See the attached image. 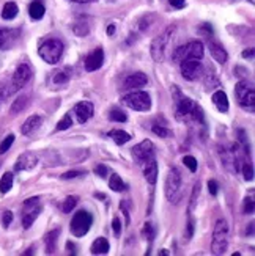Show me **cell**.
I'll return each mask as SVG.
<instances>
[{"label":"cell","instance_id":"26","mask_svg":"<svg viewBox=\"0 0 255 256\" xmlns=\"http://www.w3.org/2000/svg\"><path fill=\"white\" fill-rule=\"evenodd\" d=\"M44 5L41 2H38V0H35L30 6H29V15L32 19H35V21H39V19H43L44 16Z\"/></svg>","mask_w":255,"mask_h":256},{"label":"cell","instance_id":"11","mask_svg":"<svg viewBox=\"0 0 255 256\" xmlns=\"http://www.w3.org/2000/svg\"><path fill=\"white\" fill-rule=\"evenodd\" d=\"M154 154H156V150H154V145L151 140H144L132 148V157L139 165H144L148 160L154 159Z\"/></svg>","mask_w":255,"mask_h":256},{"label":"cell","instance_id":"34","mask_svg":"<svg viewBox=\"0 0 255 256\" xmlns=\"http://www.w3.org/2000/svg\"><path fill=\"white\" fill-rule=\"evenodd\" d=\"M71 126H73V118H71L70 113H66V115L58 121L57 131H66V129H70Z\"/></svg>","mask_w":255,"mask_h":256},{"label":"cell","instance_id":"33","mask_svg":"<svg viewBox=\"0 0 255 256\" xmlns=\"http://www.w3.org/2000/svg\"><path fill=\"white\" fill-rule=\"evenodd\" d=\"M76 205H77V197H68V198L63 201L62 209H63L65 214H70L76 207Z\"/></svg>","mask_w":255,"mask_h":256},{"label":"cell","instance_id":"47","mask_svg":"<svg viewBox=\"0 0 255 256\" xmlns=\"http://www.w3.org/2000/svg\"><path fill=\"white\" fill-rule=\"evenodd\" d=\"M13 222V212L11 211H5L3 212V217H2V223H3V226L6 228L10 223Z\"/></svg>","mask_w":255,"mask_h":256},{"label":"cell","instance_id":"58","mask_svg":"<svg viewBox=\"0 0 255 256\" xmlns=\"http://www.w3.org/2000/svg\"><path fill=\"white\" fill-rule=\"evenodd\" d=\"M110 2H115V0H110Z\"/></svg>","mask_w":255,"mask_h":256},{"label":"cell","instance_id":"27","mask_svg":"<svg viewBox=\"0 0 255 256\" xmlns=\"http://www.w3.org/2000/svg\"><path fill=\"white\" fill-rule=\"evenodd\" d=\"M18 5L15 2H8L3 5V10H2V17L6 19V21H11L18 16Z\"/></svg>","mask_w":255,"mask_h":256},{"label":"cell","instance_id":"28","mask_svg":"<svg viewBox=\"0 0 255 256\" xmlns=\"http://www.w3.org/2000/svg\"><path fill=\"white\" fill-rule=\"evenodd\" d=\"M11 187H13V173L6 171L2 176V179H0V192L8 193L11 190Z\"/></svg>","mask_w":255,"mask_h":256},{"label":"cell","instance_id":"51","mask_svg":"<svg viewBox=\"0 0 255 256\" xmlns=\"http://www.w3.org/2000/svg\"><path fill=\"white\" fill-rule=\"evenodd\" d=\"M66 250H68V253H71V255H76V245L68 240L66 242Z\"/></svg>","mask_w":255,"mask_h":256},{"label":"cell","instance_id":"57","mask_svg":"<svg viewBox=\"0 0 255 256\" xmlns=\"http://www.w3.org/2000/svg\"><path fill=\"white\" fill-rule=\"evenodd\" d=\"M249 2H251V3H254V2H255V0H249Z\"/></svg>","mask_w":255,"mask_h":256},{"label":"cell","instance_id":"1","mask_svg":"<svg viewBox=\"0 0 255 256\" xmlns=\"http://www.w3.org/2000/svg\"><path fill=\"white\" fill-rule=\"evenodd\" d=\"M177 119L180 121H197L203 123V112L191 98L181 96L177 99Z\"/></svg>","mask_w":255,"mask_h":256},{"label":"cell","instance_id":"29","mask_svg":"<svg viewBox=\"0 0 255 256\" xmlns=\"http://www.w3.org/2000/svg\"><path fill=\"white\" fill-rule=\"evenodd\" d=\"M27 104H29V96L18 98L15 102H13V105H11V113H13V115H16V113L22 112L25 107H27Z\"/></svg>","mask_w":255,"mask_h":256},{"label":"cell","instance_id":"55","mask_svg":"<svg viewBox=\"0 0 255 256\" xmlns=\"http://www.w3.org/2000/svg\"><path fill=\"white\" fill-rule=\"evenodd\" d=\"M159 255H161V256H169V255H170V252H167V250H161V252H159Z\"/></svg>","mask_w":255,"mask_h":256},{"label":"cell","instance_id":"48","mask_svg":"<svg viewBox=\"0 0 255 256\" xmlns=\"http://www.w3.org/2000/svg\"><path fill=\"white\" fill-rule=\"evenodd\" d=\"M208 190H210V193L213 195V197H216L218 195V183L216 181H210V183H208Z\"/></svg>","mask_w":255,"mask_h":256},{"label":"cell","instance_id":"56","mask_svg":"<svg viewBox=\"0 0 255 256\" xmlns=\"http://www.w3.org/2000/svg\"><path fill=\"white\" fill-rule=\"evenodd\" d=\"M247 233H249V236H252V233H254V223L249 225V231H247Z\"/></svg>","mask_w":255,"mask_h":256},{"label":"cell","instance_id":"45","mask_svg":"<svg viewBox=\"0 0 255 256\" xmlns=\"http://www.w3.org/2000/svg\"><path fill=\"white\" fill-rule=\"evenodd\" d=\"M95 174H98L99 178H106L107 174H109V170H107V167L106 165H96L95 167Z\"/></svg>","mask_w":255,"mask_h":256},{"label":"cell","instance_id":"53","mask_svg":"<svg viewBox=\"0 0 255 256\" xmlns=\"http://www.w3.org/2000/svg\"><path fill=\"white\" fill-rule=\"evenodd\" d=\"M243 57H244V58H252V57H254V49L244 51V52H243Z\"/></svg>","mask_w":255,"mask_h":256},{"label":"cell","instance_id":"7","mask_svg":"<svg viewBox=\"0 0 255 256\" xmlns=\"http://www.w3.org/2000/svg\"><path fill=\"white\" fill-rule=\"evenodd\" d=\"M91 223H93V217L89 211H84V209L77 211L70 225L71 234L74 236V238H84V236L89 233Z\"/></svg>","mask_w":255,"mask_h":256},{"label":"cell","instance_id":"39","mask_svg":"<svg viewBox=\"0 0 255 256\" xmlns=\"http://www.w3.org/2000/svg\"><path fill=\"white\" fill-rule=\"evenodd\" d=\"M183 164H184L187 168H189V171H192V173L197 171V160H196V157L186 156V157L183 159Z\"/></svg>","mask_w":255,"mask_h":256},{"label":"cell","instance_id":"19","mask_svg":"<svg viewBox=\"0 0 255 256\" xmlns=\"http://www.w3.org/2000/svg\"><path fill=\"white\" fill-rule=\"evenodd\" d=\"M43 124V118L39 115H32L25 119V123L22 124L21 127V132L24 134V136H32L33 132L39 129V126Z\"/></svg>","mask_w":255,"mask_h":256},{"label":"cell","instance_id":"13","mask_svg":"<svg viewBox=\"0 0 255 256\" xmlns=\"http://www.w3.org/2000/svg\"><path fill=\"white\" fill-rule=\"evenodd\" d=\"M180 68H181V74H183V77L186 80H196L200 77V74L203 72V66L200 63V60L196 58H187L183 60V62L180 63Z\"/></svg>","mask_w":255,"mask_h":256},{"label":"cell","instance_id":"9","mask_svg":"<svg viewBox=\"0 0 255 256\" xmlns=\"http://www.w3.org/2000/svg\"><path fill=\"white\" fill-rule=\"evenodd\" d=\"M123 104L136 112H148L151 109L150 94L145 91H134L123 98Z\"/></svg>","mask_w":255,"mask_h":256},{"label":"cell","instance_id":"20","mask_svg":"<svg viewBox=\"0 0 255 256\" xmlns=\"http://www.w3.org/2000/svg\"><path fill=\"white\" fill-rule=\"evenodd\" d=\"M144 176L146 179V183L154 186L156 184V181H158V164H156V160L151 159L148 160L146 164H144Z\"/></svg>","mask_w":255,"mask_h":256},{"label":"cell","instance_id":"44","mask_svg":"<svg viewBox=\"0 0 255 256\" xmlns=\"http://www.w3.org/2000/svg\"><path fill=\"white\" fill-rule=\"evenodd\" d=\"M85 174V171H77V170H73V171H66L65 174H62V179H74Z\"/></svg>","mask_w":255,"mask_h":256},{"label":"cell","instance_id":"42","mask_svg":"<svg viewBox=\"0 0 255 256\" xmlns=\"http://www.w3.org/2000/svg\"><path fill=\"white\" fill-rule=\"evenodd\" d=\"M120 209H122V212L125 214V219H126V225H129V201H122L120 203Z\"/></svg>","mask_w":255,"mask_h":256},{"label":"cell","instance_id":"37","mask_svg":"<svg viewBox=\"0 0 255 256\" xmlns=\"http://www.w3.org/2000/svg\"><path fill=\"white\" fill-rule=\"evenodd\" d=\"M13 141H15V136H13V134H10L8 137H6L2 143H0V154H5L6 151L10 150L11 148V145H13Z\"/></svg>","mask_w":255,"mask_h":256},{"label":"cell","instance_id":"31","mask_svg":"<svg viewBox=\"0 0 255 256\" xmlns=\"http://www.w3.org/2000/svg\"><path fill=\"white\" fill-rule=\"evenodd\" d=\"M142 236H144V239H148L150 242L154 239V236H156V228H154V225L151 223V222H146V223L144 225Z\"/></svg>","mask_w":255,"mask_h":256},{"label":"cell","instance_id":"2","mask_svg":"<svg viewBox=\"0 0 255 256\" xmlns=\"http://www.w3.org/2000/svg\"><path fill=\"white\" fill-rule=\"evenodd\" d=\"M164 192L167 200L173 205H177L183 197V183H181V174L178 168H170L169 173H167Z\"/></svg>","mask_w":255,"mask_h":256},{"label":"cell","instance_id":"50","mask_svg":"<svg viewBox=\"0 0 255 256\" xmlns=\"http://www.w3.org/2000/svg\"><path fill=\"white\" fill-rule=\"evenodd\" d=\"M192 234H194V219H189V222H187V234H186V238L191 239Z\"/></svg>","mask_w":255,"mask_h":256},{"label":"cell","instance_id":"52","mask_svg":"<svg viewBox=\"0 0 255 256\" xmlns=\"http://www.w3.org/2000/svg\"><path fill=\"white\" fill-rule=\"evenodd\" d=\"M113 33H115V24H110L109 27H107V35L113 36Z\"/></svg>","mask_w":255,"mask_h":256},{"label":"cell","instance_id":"16","mask_svg":"<svg viewBox=\"0 0 255 256\" xmlns=\"http://www.w3.org/2000/svg\"><path fill=\"white\" fill-rule=\"evenodd\" d=\"M38 162L36 156L33 153H24L18 157L16 164H15V170L16 171H29L32 168H35Z\"/></svg>","mask_w":255,"mask_h":256},{"label":"cell","instance_id":"18","mask_svg":"<svg viewBox=\"0 0 255 256\" xmlns=\"http://www.w3.org/2000/svg\"><path fill=\"white\" fill-rule=\"evenodd\" d=\"M148 84V77L144 72H134L129 77H126L125 80V86L126 90H132V88H139V86H144Z\"/></svg>","mask_w":255,"mask_h":256},{"label":"cell","instance_id":"12","mask_svg":"<svg viewBox=\"0 0 255 256\" xmlns=\"http://www.w3.org/2000/svg\"><path fill=\"white\" fill-rule=\"evenodd\" d=\"M32 77V69H30V66L29 65H19L18 66V69L15 71V74H13V79H11V88L8 90V94L11 93H15L18 90H21L22 86L29 82Z\"/></svg>","mask_w":255,"mask_h":256},{"label":"cell","instance_id":"5","mask_svg":"<svg viewBox=\"0 0 255 256\" xmlns=\"http://www.w3.org/2000/svg\"><path fill=\"white\" fill-rule=\"evenodd\" d=\"M203 53H205V49H203L202 43H200V41H191V43L178 47V49L173 52L172 58H173V62H175V63H181L183 60H187V58L202 60Z\"/></svg>","mask_w":255,"mask_h":256},{"label":"cell","instance_id":"10","mask_svg":"<svg viewBox=\"0 0 255 256\" xmlns=\"http://www.w3.org/2000/svg\"><path fill=\"white\" fill-rule=\"evenodd\" d=\"M43 206L39 203V198L38 197H33L24 201L22 205V226L25 230H29V228L33 225V222L38 219L39 212H41Z\"/></svg>","mask_w":255,"mask_h":256},{"label":"cell","instance_id":"32","mask_svg":"<svg viewBox=\"0 0 255 256\" xmlns=\"http://www.w3.org/2000/svg\"><path fill=\"white\" fill-rule=\"evenodd\" d=\"M151 131L156 134L158 137H161V138H170V137H173V132L170 129H167V127H163V126H158V124H154L151 127Z\"/></svg>","mask_w":255,"mask_h":256},{"label":"cell","instance_id":"23","mask_svg":"<svg viewBox=\"0 0 255 256\" xmlns=\"http://www.w3.org/2000/svg\"><path fill=\"white\" fill-rule=\"evenodd\" d=\"M60 234V228H55V230L49 231L44 236V245H46V253L52 255L55 252V244H57V238Z\"/></svg>","mask_w":255,"mask_h":256},{"label":"cell","instance_id":"3","mask_svg":"<svg viewBox=\"0 0 255 256\" xmlns=\"http://www.w3.org/2000/svg\"><path fill=\"white\" fill-rule=\"evenodd\" d=\"M229 247V223L224 219H219L214 225L211 252L213 255H224Z\"/></svg>","mask_w":255,"mask_h":256},{"label":"cell","instance_id":"21","mask_svg":"<svg viewBox=\"0 0 255 256\" xmlns=\"http://www.w3.org/2000/svg\"><path fill=\"white\" fill-rule=\"evenodd\" d=\"M213 104L216 105V109L219 112H222V113H227L229 112V99H227V94L225 91L222 90H219L213 94Z\"/></svg>","mask_w":255,"mask_h":256},{"label":"cell","instance_id":"15","mask_svg":"<svg viewBox=\"0 0 255 256\" xmlns=\"http://www.w3.org/2000/svg\"><path fill=\"white\" fill-rule=\"evenodd\" d=\"M19 38V30H13V29H0V49L2 51H8L11 49L15 43Z\"/></svg>","mask_w":255,"mask_h":256},{"label":"cell","instance_id":"6","mask_svg":"<svg viewBox=\"0 0 255 256\" xmlns=\"http://www.w3.org/2000/svg\"><path fill=\"white\" fill-rule=\"evenodd\" d=\"M235 94H237L238 104L244 110H249V112L255 110V90L251 84H247L246 80H241L235 86Z\"/></svg>","mask_w":255,"mask_h":256},{"label":"cell","instance_id":"8","mask_svg":"<svg viewBox=\"0 0 255 256\" xmlns=\"http://www.w3.org/2000/svg\"><path fill=\"white\" fill-rule=\"evenodd\" d=\"M173 32H175V27H169V29H165L164 33H161L159 36H156L151 41L150 53H151V58L154 60V62H158V63L163 62L165 49H167V44H169L170 38L173 35Z\"/></svg>","mask_w":255,"mask_h":256},{"label":"cell","instance_id":"25","mask_svg":"<svg viewBox=\"0 0 255 256\" xmlns=\"http://www.w3.org/2000/svg\"><path fill=\"white\" fill-rule=\"evenodd\" d=\"M109 137H110L113 141H115L118 146H122V145L128 143V141L131 140L129 134L125 132V131H122V129H113V131H110V132H109Z\"/></svg>","mask_w":255,"mask_h":256},{"label":"cell","instance_id":"36","mask_svg":"<svg viewBox=\"0 0 255 256\" xmlns=\"http://www.w3.org/2000/svg\"><path fill=\"white\" fill-rule=\"evenodd\" d=\"M70 74L71 72L68 69L55 72V76H54V84H66L70 80Z\"/></svg>","mask_w":255,"mask_h":256},{"label":"cell","instance_id":"22","mask_svg":"<svg viewBox=\"0 0 255 256\" xmlns=\"http://www.w3.org/2000/svg\"><path fill=\"white\" fill-rule=\"evenodd\" d=\"M210 52H211L213 58L216 60L218 63H220V65H224L227 62V58H229V55H227V52H225L224 47L220 44H218V43H214V41L210 43Z\"/></svg>","mask_w":255,"mask_h":256},{"label":"cell","instance_id":"4","mask_svg":"<svg viewBox=\"0 0 255 256\" xmlns=\"http://www.w3.org/2000/svg\"><path fill=\"white\" fill-rule=\"evenodd\" d=\"M63 49H65L63 43L60 41V39H54L52 38V39H46V41L39 46L38 53H39V57H41L46 63L55 65V63H58V60L62 58Z\"/></svg>","mask_w":255,"mask_h":256},{"label":"cell","instance_id":"49","mask_svg":"<svg viewBox=\"0 0 255 256\" xmlns=\"http://www.w3.org/2000/svg\"><path fill=\"white\" fill-rule=\"evenodd\" d=\"M169 3L173 6V8H183V6L186 5V0H169Z\"/></svg>","mask_w":255,"mask_h":256},{"label":"cell","instance_id":"41","mask_svg":"<svg viewBox=\"0 0 255 256\" xmlns=\"http://www.w3.org/2000/svg\"><path fill=\"white\" fill-rule=\"evenodd\" d=\"M243 212H244V214H254V198H252V197H249V198L244 200V203H243Z\"/></svg>","mask_w":255,"mask_h":256},{"label":"cell","instance_id":"40","mask_svg":"<svg viewBox=\"0 0 255 256\" xmlns=\"http://www.w3.org/2000/svg\"><path fill=\"white\" fill-rule=\"evenodd\" d=\"M243 174H244V179L246 181H252L254 179V168L251 164H244L243 165Z\"/></svg>","mask_w":255,"mask_h":256},{"label":"cell","instance_id":"35","mask_svg":"<svg viewBox=\"0 0 255 256\" xmlns=\"http://www.w3.org/2000/svg\"><path fill=\"white\" fill-rule=\"evenodd\" d=\"M73 32L76 33L77 36H85L89 33V24L87 22H76L73 25Z\"/></svg>","mask_w":255,"mask_h":256},{"label":"cell","instance_id":"30","mask_svg":"<svg viewBox=\"0 0 255 256\" xmlns=\"http://www.w3.org/2000/svg\"><path fill=\"white\" fill-rule=\"evenodd\" d=\"M109 187L112 188L113 192H123L125 190V183L118 174H112L110 179H109Z\"/></svg>","mask_w":255,"mask_h":256},{"label":"cell","instance_id":"14","mask_svg":"<svg viewBox=\"0 0 255 256\" xmlns=\"http://www.w3.org/2000/svg\"><path fill=\"white\" fill-rule=\"evenodd\" d=\"M104 63V51L101 49V47H98V49H95L91 53H89L85 58V69L89 72H93L99 69Z\"/></svg>","mask_w":255,"mask_h":256},{"label":"cell","instance_id":"46","mask_svg":"<svg viewBox=\"0 0 255 256\" xmlns=\"http://www.w3.org/2000/svg\"><path fill=\"white\" fill-rule=\"evenodd\" d=\"M112 228H113V234H115V236L122 234V222H120L118 217H115L112 220Z\"/></svg>","mask_w":255,"mask_h":256},{"label":"cell","instance_id":"38","mask_svg":"<svg viewBox=\"0 0 255 256\" xmlns=\"http://www.w3.org/2000/svg\"><path fill=\"white\" fill-rule=\"evenodd\" d=\"M110 119H112V121H117V123H125V121L128 119V117L125 115L122 110L113 109V110L110 112Z\"/></svg>","mask_w":255,"mask_h":256},{"label":"cell","instance_id":"43","mask_svg":"<svg viewBox=\"0 0 255 256\" xmlns=\"http://www.w3.org/2000/svg\"><path fill=\"white\" fill-rule=\"evenodd\" d=\"M199 192H200V186H199V183L194 186V192H192V197H191V206H189V212H192V209L196 207V198L199 197Z\"/></svg>","mask_w":255,"mask_h":256},{"label":"cell","instance_id":"17","mask_svg":"<svg viewBox=\"0 0 255 256\" xmlns=\"http://www.w3.org/2000/svg\"><path fill=\"white\" fill-rule=\"evenodd\" d=\"M74 113H76L79 123L84 124V123H87V121H89L93 117V104L89 102V101H82V102L76 104Z\"/></svg>","mask_w":255,"mask_h":256},{"label":"cell","instance_id":"54","mask_svg":"<svg viewBox=\"0 0 255 256\" xmlns=\"http://www.w3.org/2000/svg\"><path fill=\"white\" fill-rule=\"evenodd\" d=\"M71 2H76V3H90V2H95V0H71Z\"/></svg>","mask_w":255,"mask_h":256},{"label":"cell","instance_id":"24","mask_svg":"<svg viewBox=\"0 0 255 256\" xmlns=\"http://www.w3.org/2000/svg\"><path fill=\"white\" fill-rule=\"evenodd\" d=\"M109 250H110V245H109V240H107L106 238H98L91 244L93 255H106V253H109Z\"/></svg>","mask_w":255,"mask_h":256}]
</instances>
